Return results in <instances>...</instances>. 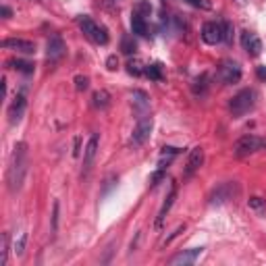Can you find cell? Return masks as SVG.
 Listing matches in <instances>:
<instances>
[{"label":"cell","mask_w":266,"mask_h":266,"mask_svg":"<svg viewBox=\"0 0 266 266\" xmlns=\"http://www.w3.org/2000/svg\"><path fill=\"white\" fill-rule=\"evenodd\" d=\"M27 146L25 144H17L15 152H13V162H11V169H9V187L11 191L19 189V185L23 183L25 171H27Z\"/></svg>","instance_id":"obj_1"},{"label":"cell","mask_w":266,"mask_h":266,"mask_svg":"<svg viewBox=\"0 0 266 266\" xmlns=\"http://www.w3.org/2000/svg\"><path fill=\"white\" fill-rule=\"evenodd\" d=\"M77 25H79V29L85 33V36H87L94 44H100V46H106V44H108V31H106L102 25H98L92 17L79 15V17H77Z\"/></svg>","instance_id":"obj_2"},{"label":"cell","mask_w":266,"mask_h":266,"mask_svg":"<svg viewBox=\"0 0 266 266\" xmlns=\"http://www.w3.org/2000/svg\"><path fill=\"white\" fill-rule=\"evenodd\" d=\"M254 104H256V94H254V90H241V92H237L235 96L231 98V102H229V110H231V115L233 117H243L246 113H250L252 108H254Z\"/></svg>","instance_id":"obj_3"},{"label":"cell","mask_w":266,"mask_h":266,"mask_svg":"<svg viewBox=\"0 0 266 266\" xmlns=\"http://www.w3.org/2000/svg\"><path fill=\"white\" fill-rule=\"evenodd\" d=\"M262 148H264V140L262 138H258V136H243V138H239L235 144H233V156H235V158H246V156L256 154Z\"/></svg>","instance_id":"obj_4"},{"label":"cell","mask_w":266,"mask_h":266,"mask_svg":"<svg viewBox=\"0 0 266 266\" xmlns=\"http://www.w3.org/2000/svg\"><path fill=\"white\" fill-rule=\"evenodd\" d=\"M216 77L223 81V83H237L241 79V66L237 60H233V58H225L220 60L218 64V69H216Z\"/></svg>","instance_id":"obj_5"},{"label":"cell","mask_w":266,"mask_h":266,"mask_svg":"<svg viewBox=\"0 0 266 266\" xmlns=\"http://www.w3.org/2000/svg\"><path fill=\"white\" fill-rule=\"evenodd\" d=\"M152 127H154L152 117H142V119L138 121L136 129H133V133H131V140H129V144H131L133 148H138V146L146 144V142H148V138L152 136Z\"/></svg>","instance_id":"obj_6"},{"label":"cell","mask_w":266,"mask_h":266,"mask_svg":"<svg viewBox=\"0 0 266 266\" xmlns=\"http://www.w3.org/2000/svg\"><path fill=\"white\" fill-rule=\"evenodd\" d=\"M202 40L208 46H216L223 42V23L216 21H208L202 25Z\"/></svg>","instance_id":"obj_7"},{"label":"cell","mask_w":266,"mask_h":266,"mask_svg":"<svg viewBox=\"0 0 266 266\" xmlns=\"http://www.w3.org/2000/svg\"><path fill=\"white\" fill-rule=\"evenodd\" d=\"M64 50H66V46H64V42H62V38L54 33V36L48 40V44H46V60H48L50 64L58 62V60L64 56Z\"/></svg>","instance_id":"obj_8"},{"label":"cell","mask_w":266,"mask_h":266,"mask_svg":"<svg viewBox=\"0 0 266 266\" xmlns=\"http://www.w3.org/2000/svg\"><path fill=\"white\" fill-rule=\"evenodd\" d=\"M3 46L7 50H13L17 54H36V44L29 42V40H23V38H7L3 42Z\"/></svg>","instance_id":"obj_9"},{"label":"cell","mask_w":266,"mask_h":266,"mask_svg":"<svg viewBox=\"0 0 266 266\" xmlns=\"http://www.w3.org/2000/svg\"><path fill=\"white\" fill-rule=\"evenodd\" d=\"M25 106H27V96H25V90H21V92H17V96L13 98V102H11V106H9V121H11L13 125L23 117Z\"/></svg>","instance_id":"obj_10"},{"label":"cell","mask_w":266,"mask_h":266,"mask_svg":"<svg viewBox=\"0 0 266 266\" xmlns=\"http://www.w3.org/2000/svg\"><path fill=\"white\" fill-rule=\"evenodd\" d=\"M202 162H204V148H199V146H195V148H191V152H189V156H187V162H185V177H191L199 166H202Z\"/></svg>","instance_id":"obj_11"},{"label":"cell","mask_w":266,"mask_h":266,"mask_svg":"<svg viewBox=\"0 0 266 266\" xmlns=\"http://www.w3.org/2000/svg\"><path fill=\"white\" fill-rule=\"evenodd\" d=\"M241 46L250 56H260L262 52V42L252 31H241Z\"/></svg>","instance_id":"obj_12"},{"label":"cell","mask_w":266,"mask_h":266,"mask_svg":"<svg viewBox=\"0 0 266 266\" xmlns=\"http://www.w3.org/2000/svg\"><path fill=\"white\" fill-rule=\"evenodd\" d=\"M235 191H237V187L233 185V183H223V185H218V187L212 191V195H210V204H223V202H227V199H231L233 195H235Z\"/></svg>","instance_id":"obj_13"},{"label":"cell","mask_w":266,"mask_h":266,"mask_svg":"<svg viewBox=\"0 0 266 266\" xmlns=\"http://www.w3.org/2000/svg\"><path fill=\"white\" fill-rule=\"evenodd\" d=\"M175 197H177V185L173 183V185H171V191H169V195H166L164 204H162V208H160V212H158V216H156V229H158V231L162 229V223H164L166 214H169V210L173 208V204H175Z\"/></svg>","instance_id":"obj_14"},{"label":"cell","mask_w":266,"mask_h":266,"mask_svg":"<svg viewBox=\"0 0 266 266\" xmlns=\"http://www.w3.org/2000/svg\"><path fill=\"white\" fill-rule=\"evenodd\" d=\"M202 252H204V248H191V250H185V252L173 256V258L169 260V264H183V266L193 264L199 256H202Z\"/></svg>","instance_id":"obj_15"},{"label":"cell","mask_w":266,"mask_h":266,"mask_svg":"<svg viewBox=\"0 0 266 266\" xmlns=\"http://www.w3.org/2000/svg\"><path fill=\"white\" fill-rule=\"evenodd\" d=\"M98 144H100L98 133H92L87 144H85V150H83V166H85V169H90L94 158H96V154H98Z\"/></svg>","instance_id":"obj_16"},{"label":"cell","mask_w":266,"mask_h":266,"mask_svg":"<svg viewBox=\"0 0 266 266\" xmlns=\"http://www.w3.org/2000/svg\"><path fill=\"white\" fill-rule=\"evenodd\" d=\"M181 154V150L179 148H173V146H164L162 148V152H160V156H158V169H166L177 156Z\"/></svg>","instance_id":"obj_17"},{"label":"cell","mask_w":266,"mask_h":266,"mask_svg":"<svg viewBox=\"0 0 266 266\" xmlns=\"http://www.w3.org/2000/svg\"><path fill=\"white\" fill-rule=\"evenodd\" d=\"M131 100H133V106H136L140 113H146L150 108V98H148V94L144 90H133Z\"/></svg>","instance_id":"obj_18"},{"label":"cell","mask_w":266,"mask_h":266,"mask_svg":"<svg viewBox=\"0 0 266 266\" xmlns=\"http://www.w3.org/2000/svg\"><path fill=\"white\" fill-rule=\"evenodd\" d=\"M146 66L142 58H129L127 62V73L133 75V77H140V75H146Z\"/></svg>","instance_id":"obj_19"},{"label":"cell","mask_w":266,"mask_h":266,"mask_svg":"<svg viewBox=\"0 0 266 266\" xmlns=\"http://www.w3.org/2000/svg\"><path fill=\"white\" fill-rule=\"evenodd\" d=\"M9 66H11V69H15V71H19V73H25V75H31V73H33V62L23 60V58H13V60H9Z\"/></svg>","instance_id":"obj_20"},{"label":"cell","mask_w":266,"mask_h":266,"mask_svg":"<svg viewBox=\"0 0 266 266\" xmlns=\"http://www.w3.org/2000/svg\"><path fill=\"white\" fill-rule=\"evenodd\" d=\"M92 104H94L96 108H106V106L110 104V94H108L106 90H98V92H94V96H92Z\"/></svg>","instance_id":"obj_21"},{"label":"cell","mask_w":266,"mask_h":266,"mask_svg":"<svg viewBox=\"0 0 266 266\" xmlns=\"http://www.w3.org/2000/svg\"><path fill=\"white\" fill-rule=\"evenodd\" d=\"M131 29L136 36H148V23H146V19H142L138 15L131 17Z\"/></svg>","instance_id":"obj_22"},{"label":"cell","mask_w":266,"mask_h":266,"mask_svg":"<svg viewBox=\"0 0 266 266\" xmlns=\"http://www.w3.org/2000/svg\"><path fill=\"white\" fill-rule=\"evenodd\" d=\"M133 15H138L142 19H148L152 15V5L148 3V0H138L136 7H133Z\"/></svg>","instance_id":"obj_23"},{"label":"cell","mask_w":266,"mask_h":266,"mask_svg":"<svg viewBox=\"0 0 266 266\" xmlns=\"http://www.w3.org/2000/svg\"><path fill=\"white\" fill-rule=\"evenodd\" d=\"M248 206H250V210H254L258 214H264L266 212V199H262L260 195H252L248 199Z\"/></svg>","instance_id":"obj_24"},{"label":"cell","mask_w":266,"mask_h":266,"mask_svg":"<svg viewBox=\"0 0 266 266\" xmlns=\"http://www.w3.org/2000/svg\"><path fill=\"white\" fill-rule=\"evenodd\" d=\"M146 75L154 81H162V64L160 62H154V64H148L146 66Z\"/></svg>","instance_id":"obj_25"},{"label":"cell","mask_w":266,"mask_h":266,"mask_svg":"<svg viewBox=\"0 0 266 266\" xmlns=\"http://www.w3.org/2000/svg\"><path fill=\"white\" fill-rule=\"evenodd\" d=\"M25 243H27V233L21 231L19 235H17V239H15V243H13V252H15L17 256H23V252H25Z\"/></svg>","instance_id":"obj_26"},{"label":"cell","mask_w":266,"mask_h":266,"mask_svg":"<svg viewBox=\"0 0 266 266\" xmlns=\"http://www.w3.org/2000/svg\"><path fill=\"white\" fill-rule=\"evenodd\" d=\"M233 36H235V27L231 21H223V42L225 44H233Z\"/></svg>","instance_id":"obj_27"},{"label":"cell","mask_w":266,"mask_h":266,"mask_svg":"<svg viewBox=\"0 0 266 266\" xmlns=\"http://www.w3.org/2000/svg\"><path fill=\"white\" fill-rule=\"evenodd\" d=\"M208 87V73H202L195 81H193V92L195 94H204Z\"/></svg>","instance_id":"obj_28"},{"label":"cell","mask_w":266,"mask_h":266,"mask_svg":"<svg viewBox=\"0 0 266 266\" xmlns=\"http://www.w3.org/2000/svg\"><path fill=\"white\" fill-rule=\"evenodd\" d=\"M121 50H123L125 54L136 52V42H133V36H123V40H121Z\"/></svg>","instance_id":"obj_29"},{"label":"cell","mask_w":266,"mask_h":266,"mask_svg":"<svg viewBox=\"0 0 266 266\" xmlns=\"http://www.w3.org/2000/svg\"><path fill=\"white\" fill-rule=\"evenodd\" d=\"M185 3L191 5L193 9H202V11H210V9H212L210 0H185Z\"/></svg>","instance_id":"obj_30"},{"label":"cell","mask_w":266,"mask_h":266,"mask_svg":"<svg viewBox=\"0 0 266 266\" xmlns=\"http://www.w3.org/2000/svg\"><path fill=\"white\" fill-rule=\"evenodd\" d=\"M7 262H9V235L5 233L3 235V258H0V264L7 266Z\"/></svg>","instance_id":"obj_31"},{"label":"cell","mask_w":266,"mask_h":266,"mask_svg":"<svg viewBox=\"0 0 266 266\" xmlns=\"http://www.w3.org/2000/svg\"><path fill=\"white\" fill-rule=\"evenodd\" d=\"M75 87L77 92H85L90 87V79L85 75H75Z\"/></svg>","instance_id":"obj_32"},{"label":"cell","mask_w":266,"mask_h":266,"mask_svg":"<svg viewBox=\"0 0 266 266\" xmlns=\"http://www.w3.org/2000/svg\"><path fill=\"white\" fill-rule=\"evenodd\" d=\"M162 179H164V169H158V171L152 175V179H150V185H152V187H156V185H158Z\"/></svg>","instance_id":"obj_33"},{"label":"cell","mask_w":266,"mask_h":266,"mask_svg":"<svg viewBox=\"0 0 266 266\" xmlns=\"http://www.w3.org/2000/svg\"><path fill=\"white\" fill-rule=\"evenodd\" d=\"M106 66H108V71H115L117 66H119V58H117V54H110L108 58H106Z\"/></svg>","instance_id":"obj_34"},{"label":"cell","mask_w":266,"mask_h":266,"mask_svg":"<svg viewBox=\"0 0 266 266\" xmlns=\"http://www.w3.org/2000/svg\"><path fill=\"white\" fill-rule=\"evenodd\" d=\"M183 229H185V225H179V227H177V229H175V231L171 233V235H169V237H166V239H164V246H169V243H171V241H173V239H175V237L179 235V233H181Z\"/></svg>","instance_id":"obj_35"},{"label":"cell","mask_w":266,"mask_h":266,"mask_svg":"<svg viewBox=\"0 0 266 266\" xmlns=\"http://www.w3.org/2000/svg\"><path fill=\"white\" fill-rule=\"evenodd\" d=\"M256 73H258V77L264 81V79H266V66H264V64H262V66H258V69H256Z\"/></svg>","instance_id":"obj_36"},{"label":"cell","mask_w":266,"mask_h":266,"mask_svg":"<svg viewBox=\"0 0 266 266\" xmlns=\"http://www.w3.org/2000/svg\"><path fill=\"white\" fill-rule=\"evenodd\" d=\"M56 220H58V202H54V216H52V227L56 229Z\"/></svg>","instance_id":"obj_37"},{"label":"cell","mask_w":266,"mask_h":266,"mask_svg":"<svg viewBox=\"0 0 266 266\" xmlns=\"http://www.w3.org/2000/svg\"><path fill=\"white\" fill-rule=\"evenodd\" d=\"M3 15H5V19H11V15H13V11H11L9 7H3Z\"/></svg>","instance_id":"obj_38"},{"label":"cell","mask_w":266,"mask_h":266,"mask_svg":"<svg viewBox=\"0 0 266 266\" xmlns=\"http://www.w3.org/2000/svg\"><path fill=\"white\" fill-rule=\"evenodd\" d=\"M79 138H75V150H73V156H79Z\"/></svg>","instance_id":"obj_39"}]
</instances>
